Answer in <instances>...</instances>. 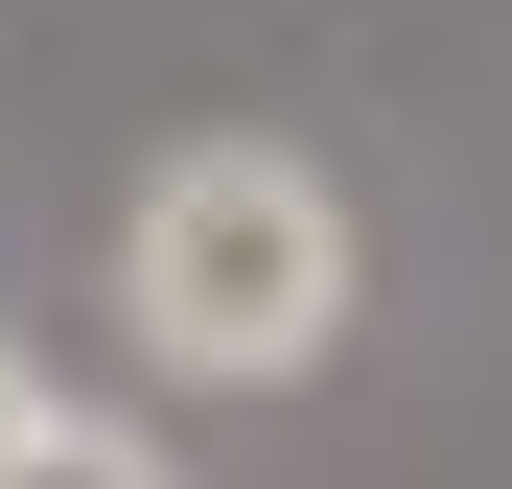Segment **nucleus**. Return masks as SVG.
I'll use <instances>...</instances> for the list:
<instances>
[{
  "label": "nucleus",
  "instance_id": "3",
  "mask_svg": "<svg viewBox=\"0 0 512 489\" xmlns=\"http://www.w3.org/2000/svg\"><path fill=\"white\" fill-rule=\"evenodd\" d=\"M24 420H47V350H24V326H0V443H24Z\"/></svg>",
  "mask_w": 512,
  "mask_h": 489
},
{
  "label": "nucleus",
  "instance_id": "1",
  "mask_svg": "<svg viewBox=\"0 0 512 489\" xmlns=\"http://www.w3.org/2000/svg\"><path fill=\"white\" fill-rule=\"evenodd\" d=\"M350 303H373L350 163H303V140H163L117 187V326H140V373L303 396L326 350H350Z\"/></svg>",
  "mask_w": 512,
  "mask_h": 489
},
{
  "label": "nucleus",
  "instance_id": "2",
  "mask_svg": "<svg viewBox=\"0 0 512 489\" xmlns=\"http://www.w3.org/2000/svg\"><path fill=\"white\" fill-rule=\"evenodd\" d=\"M0 489H187V466H163V420H94V396H47V420L0 443Z\"/></svg>",
  "mask_w": 512,
  "mask_h": 489
}]
</instances>
